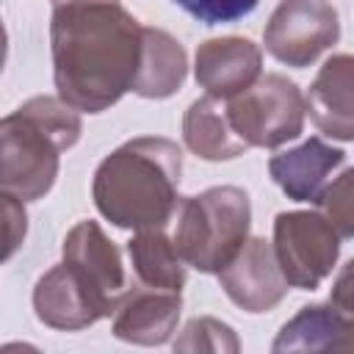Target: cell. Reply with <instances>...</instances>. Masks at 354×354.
<instances>
[{
	"instance_id": "20",
	"label": "cell",
	"mask_w": 354,
	"mask_h": 354,
	"mask_svg": "<svg viewBox=\"0 0 354 354\" xmlns=\"http://www.w3.org/2000/svg\"><path fill=\"white\" fill-rule=\"evenodd\" d=\"M326 213V218L337 227L340 235L354 238V166L337 174L321 194L318 202Z\"/></svg>"
},
{
	"instance_id": "12",
	"label": "cell",
	"mask_w": 354,
	"mask_h": 354,
	"mask_svg": "<svg viewBox=\"0 0 354 354\" xmlns=\"http://www.w3.org/2000/svg\"><path fill=\"white\" fill-rule=\"evenodd\" d=\"M307 113L313 124L337 141H354V55L337 53L324 61L307 88Z\"/></svg>"
},
{
	"instance_id": "13",
	"label": "cell",
	"mask_w": 354,
	"mask_h": 354,
	"mask_svg": "<svg viewBox=\"0 0 354 354\" xmlns=\"http://www.w3.org/2000/svg\"><path fill=\"white\" fill-rule=\"evenodd\" d=\"M346 152L313 136L304 144L277 152L268 160L271 180L282 188V194L293 202H321L324 188L329 185V174L343 166Z\"/></svg>"
},
{
	"instance_id": "6",
	"label": "cell",
	"mask_w": 354,
	"mask_h": 354,
	"mask_svg": "<svg viewBox=\"0 0 354 354\" xmlns=\"http://www.w3.org/2000/svg\"><path fill=\"white\" fill-rule=\"evenodd\" d=\"M340 232L315 210H288L274 218V252L290 288L315 290L335 268Z\"/></svg>"
},
{
	"instance_id": "1",
	"label": "cell",
	"mask_w": 354,
	"mask_h": 354,
	"mask_svg": "<svg viewBox=\"0 0 354 354\" xmlns=\"http://www.w3.org/2000/svg\"><path fill=\"white\" fill-rule=\"evenodd\" d=\"M144 25L119 3H75L53 8V80L64 102L80 113L116 105L138 77Z\"/></svg>"
},
{
	"instance_id": "21",
	"label": "cell",
	"mask_w": 354,
	"mask_h": 354,
	"mask_svg": "<svg viewBox=\"0 0 354 354\" xmlns=\"http://www.w3.org/2000/svg\"><path fill=\"white\" fill-rule=\"evenodd\" d=\"M171 3H177L185 14H191L205 25H224L252 14L260 0H171Z\"/></svg>"
},
{
	"instance_id": "3",
	"label": "cell",
	"mask_w": 354,
	"mask_h": 354,
	"mask_svg": "<svg viewBox=\"0 0 354 354\" xmlns=\"http://www.w3.org/2000/svg\"><path fill=\"white\" fill-rule=\"evenodd\" d=\"M80 111L61 97H30L0 122V191L36 202L55 185L61 152L80 141Z\"/></svg>"
},
{
	"instance_id": "24",
	"label": "cell",
	"mask_w": 354,
	"mask_h": 354,
	"mask_svg": "<svg viewBox=\"0 0 354 354\" xmlns=\"http://www.w3.org/2000/svg\"><path fill=\"white\" fill-rule=\"evenodd\" d=\"M75 3H119V0H53V8H58V6H75Z\"/></svg>"
},
{
	"instance_id": "23",
	"label": "cell",
	"mask_w": 354,
	"mask_h": 354,
	"mask_svg": "<svg viewBox=\"0 0 354 354\" xmlns=\"http://www.w3.org/2000/svg\"><path fill=\"white\" fill-rule=\"evenodd\" d=\"M3 199V218H6V249H3V260H8L25 241L28 232V213H25V202L17 199L14 194H0Z\"/></svg>"
},
{
	"instance_id": "4",
	"label": "cell",
	"mask_w": 354,
	"mask_h": 354,
	"mask_svg": "<svg viewBox=\"0 0 354 354\" xmlns=\"http://www.w3.org/2000/svg\"><path fill=\"white\" fill-rule=\"evenodd\" d=\"M174 218L171 238L180 257L202 274H218L249 241V194L238 185H213L185 196Z\"/></svg>"
},
{
	"instance_id": "8",
	"label": "cell",
	"mask_w": 354,
	"mask_h": 354,
	"mask_svg": "<svg viewBox=\"0 0 354 354\" xmlns=\"http://www.w3.org/2000/svg\"><path fill=\"white\" fill-rule=\"evenodd\" d=\"M61 254H64L61 263L72 271V277L86 290V296L100 310V315L102 318L113 315L122 299L127 296L130 285H127L122 252L113 241H108L102 227L91 218L77 221L66 232Z\"/></svg>"
},
{
	"instance_id": "16",
	"label": "cell",
	"mask_w": 354,
	"mask_h": 354,
	"mask_svg": "<svg viewBox=\"0 0 354 354\" xmlns=\"http://www.w3.org/2000/svg\"><path fill=\"white\" fill-rule=\"evenodd\" d=\"M185 75H188L185 47L163 28L144 25V50H141V66L133 83V94L147 100H166L183 88Z\"/></svg>"
},
{
	"instance_id": "7",
	"label": "cell",
	"mask_w": 354,
	"mask_h": 354,
	"mask_svg": "<svg viewBox=\"0 0 354 354\" xmlns=\"http://www.w3.org/2000/svg\"><path fill=\"white\" fill-rule=\"evenodd\" d=\"M340 39V17L326 0H279L271 11L263 44L288 66L304 69Z\"/></svg>"
},
{
	"instance_id": "9",
	"label": "cell",
	"mask_w": 354,
	"mask_h": 354,
	"mask_svg": "<svg viewBox=\"0 0 354 354\" xmlns=\"http://www.w3.org/2000/svg\"><path fill=\"white\" fill-rule=\"evenodd\" d=\"M218 285L230 301L246 313L274 310L290 288L279 268L274 243L266 238H249L243 249L218 271Z\"/></svg>"
},
{
	"instance_id": "18",
	"label": "cell",
	"mask_w": 354,
	"mask_h": 354,
	"mask_svg": "<svg viewBox=\"0 0 354 354\" xmlns=\"http://www.w3.org/2000/svg\"><path fill=\"white\" fill-rule=\"evenodd\" d=\"M127 254L138 285L183 290L188 263L180 257L174 238H169L166 230H138L127 241Z\"/></svg>"
},
{
	"instance_id": "22",
	"label": "cell",
	"mask_w": 354,
	"mask_h": 354,
	"mask_svg": "<svg viewBox=\"0 0 354 354\" xmlns=\"http://www.w3.org/2000/svg\"><path fill=\"white\" fill-rule=\"evenodd\" d=\"M329 304L346 318L348 326V351H354V257L337 271L329 293Z\"/></svg>"
},
{
	"instance_id": "14",
	"label": "cell",
	"mask_w": 354,
	"mask_h": 354,
	"mask_svg": "<svg viewBox=\"0 0 354 354\" xmlns=\"http://www.w3.org/2000/svg\"><path fill=\"white\" fill-rule=\"evenodd\" d=\"M33 310L44 326L61 332H77L102 318L64 263L39 277L33 288Z\"/></svg>"
},
{
	"instance_id": "17",
	"label": "cell",
	"mask_w": 354,
	"mask_h": 354,
	"mask_svg": "<svg viewBox=\"0 0 354 354\" xmlns=\"http://www.w3.org/2000/svg\"><path fill=\"white\" fill-rule=\"evenodd\" d=\"M271 351H348L346 318L329 301L307 304L279 329Z\"/></svg>"
},
{
	"instance_id": "11",
	"label": "cell",
	"mask_w": 354,
	"mask_h": 354,
	"mask_svg": "<svg viewBox=\"0 0 354 354\" xmlns=\"http://www.w3.org/2000/svg\"><path fill=\"white\" fill-rule=\"evenodd\" d=\"M183 290L136 285L113 313V335L136 346H163L180 321Z\"/></svg>"
},
{
	"instance_id": "5",
	"label": "cell",
	"mask_w": 354,
	"mask_h": 354,
	"mask_svg": "<svg viewBox=\"0 0 354 354\" xmlns=\"http://www.w3.org/2000/svg\"><path fill=\"white\" fill-rule=\"evenodd\" d=\"M227 113L235 133L249 144V149H274L301 136L307 102L293 80L268 72L260 75L246 91L230 97Z\"/></svg>"
},
{
	"instance_id": "19",
	"label": "cell",
	"mask_w": 354,
	"mask_h": 354,
	"mask_svg": "<svg viewBox=\"0 0 354 354\" xmlns=\"http://www.w3.org/2000/svg\"><path fill=\"white\" fill-rule=\"evenodd\" d=\"M174 351H227V354H235L241 351V343H238V335L230 324L218 321V318H210V315H199V318H191L180 337L174 340Z\"/></svg>"
},
{
	"instance_id": "15",
	"label": "cell",
	"mask_w": 354,
	"mask_h": 354,
	"mask_svg": "<svg viewBox=\"0 0 354 354\" xmlns=\"http://www.w3.org/2000/svg\"><path fill=\"white\" fill-rule=\"evenodd\" d=\"M183 141L202 160H232L249 149L230 122L227 100L210 94L188 105L183 116Z\"/></svg>"
},
{
	"instance_id": "2",
	"label": "cell",
	"mask_w": 354,
	"mask_h": 354,
	"mask_svg": "<svg viewBox=\"0 0 354 354\" xmlns=\"http://www.w3.org/2000/svg\"><path fill=\"white\" fill-rule=\"evenodd\" d=\"M183 149L171 138L138 136L116 147L94 171L91 196L102 218L122 230H166L180 207Z\"/></svg>"
},
{
	"instance_id": "10",
	"label": "cell",
	"mask_w": 354,
	"mask_h": 354,
	"mask_svg": "<svg viewBox=\"0 0 354 354\" xmlns=\"http://www.w3.org/2000/svg\"><path fill=\"white\" fill-rule=\"evenodd\" d=\"M263 69V50L243 36H218L196 47L194 75L196 83L218 100L246 91Z\"/></svg>"
}]
</instances>
